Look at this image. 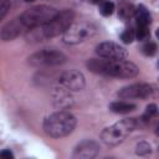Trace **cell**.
Here are the masks:
<instances>
[{
	"label": "cell",
	"mask_w": 159,
	"mask_h": 159,
	"mask_svg": "<svg viewBox=\"0 0 159 159\" xmlns=\"http://www.w3.org/2000/svg\"><path fill=\"white\" fill-rule=\"evenodd\" d=\"M73 17L75 14L71 10H65L61 12L58 11V14L51 21L27 30L26 40L29 42H40L63 34L65 30L73 22Z\"/></svg>",
	"instance_id": "obj_1"
},
{
	"label": "cell",
	"mask_w": 159,
	"mask_h": 159,
	"mask_svg": "<svg viewBox=\"0 0 159 159\" xmlns=\"http://www.w3.org/2000/svg\"><path fill=\"white\" fill-rule=\"evenodd\" d=\"M87 67L98 75L119 77V78H130L135 77L139 72V68L129 61L124 60H99L91 58L87 62Z\"/></svg>",
	"instance_id": "obj_2"
},
{
	"label": "cell",
	"mask_w": 159,
	"mask_h": 159,
	"mask_svg": "<svg viewBox=\"0 0 159 159\" xmlns=\"http://www.w3.org/2000/svg\"><path fill=\"white\" fill-rule=\"evenodd\" d=\"M76 124L77 120L73 114H71L67 111H60L45 119L43 130L50 137L61 138L68 135L75 129Z\"/></svg>",
	"instance_id": "obj_3"
},
{
	"label": "cell",
	"mask_w": 159,
	"mask_h": 159,
	"mask_svg": "<svg viewBox=\"0 0 159 159\" xmlns=\"http://www.w3.org/2000/svg\"><path fill=\"white\" fill-rule=\"evenodd\" d=\"M137 125H138V122L134 118L123 119L120 122H117L102 132L101 134L102 140L109 145H117L122 143L125 139V137L137 128Z\"/></svg>",
	"instance_id": "obj_4"
},
{
	"label": "cell",
	"mask_w": 159,
	"mask_h": 159,
	"mask_svg": "<svg viewBox=\"0 0 159 159\" xmlns=\"http://www.w3.org/2000/svg\"><path fill=\"white\" fill-rule=\"evenodd\" d=\"M57 14H58V11L55 7H51L47 5H39V6L27 9L19 17L24 22V25L27 27V30H30L35 26L43 25V24L51 21Z\"/></svg>",
	"instance_id": "obj_5"
},
{
	"label": "cell",
	"mask_w": 159,
	"mask_h": 159,
	"mask_svg": "<svg viewBox=\"0 0 159 159\" xmlns=\"http://www.w3.org/2000/svg\"><path fill=\"white\" fill-rule=\"evenodd\" d=\"M96 31H97V27L91 22H86V21L72 22L65 30L62 36H63V41L66 43L76 45V43L83 42L87 39L92 37L96 34Z\"/></svg>",
	"instance_id": "obj_6"
},
{
	"label": "cell",
	"mask_w": 159,
	"mask_h": 159,
	"mask_svg": "<svg viewBox=\"0 0 159 159\" xmlns=\"http://www.w3.org/2000/svg\"><path fill=\"white\" fill-rule=\"evenodd\" d=\"M66 61V56L60 51L43 50L34 53L29 57V62L32 66H57Z\"/></svg>",
	"instance_id": "obj_7"
},
{
	"label": "cell",
	"mask_w": 159,
	"mask_h": 159,
	"mask_svg": "<svg viewBox=\"0 0 159 159\" xmlns=\"http://www.w3.org/2000/svg\"><path fill=\"white\" fill-rule=\"evenodd\" d=\"M96 53L107 60H125L127 50L116 42H101L96 46Z\"/></svg>",
	"instance_id": "obj_8"
},
{
	"label": "cell",
	"mask_w": 159,
	"mask_h": 159,
	"mask_svg": "<svg viewBox=\"0 0 159 159\" xmlns=\"http://www.w3.org/2000/svg\"><path fill=\"white\" fill-rule=\"evenodd\" d=\"M153 87L148 83H134L122 88L118 92V96L123 99H132V98H148L153 94Z\"/></svg>",
	"instance_id": "obj_9"
},
{
	"label": "cell",
	"mask_w": 159,
	"mask_h": 159,
	"mask_svg": "<svg viewBox=\"0 0 159 159\" xmlns=\"http://www.w3.org/2000/svg\"><path fill=\"white\" fill-rule=\"evenodd\" d=\"M58 84L67 91H81L84 87V77L81 72L71 70L58 77Z\"/></svg>",
	"instance_id": "obj_10"
},
{
	"label": "cell",
	"mask_w": 159,
	"mask_h": 159,
	"mask_svg": "<svg viewBox=\"0 0 159 159\" xmlns=\"http://www.w3.org/2000/svg\"><path fill=\"white\" fill-rule=\"evenodd\" d=\"M26 31H27V27L24 25V22L21 21V19L20 17H16L12 21L7 22L2 27V30L0 32V37L4 41H10V40L16 39L17 36H20L21 34H24Z\"/></svg>",
	"instance_id": "obj_11"
},
{
	"label": "cell",
	"mask_w": 159,
	"mask_h": 159,
	"mask_svg": "<svg viewBox=\"0 0 159 159\" xmlns=\"http://www.w3.org/2000/svg\"><path fill=\"white\" fill-rule=\"evenodd\" d=\"M98 152H99V145L96 142H93V140H83L75 148L73 157L75 158L88 159V158L96 157L98 154Z\"/></svg>",
	"instance_id": "obj_12"
},
{
	"label": "cell",
	"mask_w": 159,
	"mask_h": 159,
	"mask_svg": "<svg viewBox=\"0 0 159 159\" xmlns=\"http://www.w3.org/2000/svg\"><path fill=\"white\" fill-rule=\"evenodd\" d=\"M53 102L57 107H60V109H66L72 104V98L70 96V91H67L66 88L61 87L56 88V91L53 92Z\"/></svg>",
	"instance_id": "obj_13"
},
{
	"label": "cell",
	"mask_w": 159,
	"mask_h": 159,
	"mask_svg": "<svg viewBox=\"0 0 159 159\" xmlns=\"http://www.w3.org/2000/svg\"><path fill=\"white\" fill-rule=\"evenodd\" d=\"M138 26H148L152 22V15L144 5H139L134 9V15Z\"/></svg>",
	"instance_id": "obj_14"
},
{
	"label": "cell",
	"mask_w": 159,
	"mask_h": 159,
	"mask_svg": "<svg viewBox=\"0 0 159 159\" xmlns=\"http://www.w3.org/2000/svg\"><path fill=\"white\" fill-rule=\"evenodd\" d=\"M135 108H137L135 104L125 102V101H117V102H113V103L109 104V109L112 112L119 113V114H125V113L133 112Z\"/></svg>",
	"instance_id": "obj_15"
},
{
	"label": "cell",
	"mask_w": 159,
	"mask_h": 159,
	"mask_svg": "<svg viewBox=\"0 0 159 159\" xmlns=\"http://www.w3.org/2000/svg\"><path fill=\"white\" fill-rule=\"evenodd\" d=\"M134 6L128 2V1H122L119 5V10H118V15L122 19H129L130 16L134 15Z\"/></svg>",
	"instance_id": "obj_16"
},
{
	"label": "cell",
	"mask_w": 159,
	"mask_h": 159,
	"mask_svg": "<svg viewBox=\"0 0 159 159\" xmlns=\"http://www.w3.org/2000/svg\"><path fill=\"white\" fill-rule=\"evenodd\" d=\"M134 37L138 41H144L150 37V31L148 26H137V30L134 31Z\"/></svg>",
	"instance_id": "obj_17"
},
{
	"label": "cell",
	"mask_w": 159,
	"mask_h": 159,
	"mask_svg": "<svg viewBox=\"0 0 159 159\" xmlns=\"http://www.w3.org/2000/svg\"><path fill=\"white\" fill-rule=\"evenodd\" d=\"M114 11V4L112 1H102L99 4V12L103 16H109Z\"/></svg>",
	"instance_id": "obj_18"
},
{
	"label": "cell",
	"mask_w": 159,
	"mask_h": 159,
	"mask_svg": "<svg viewBox=\"0 0 159 159\" xmlns=\"http://www.w3.org/2000/svg\"><path fill=\"white\" fill-rule=\"evenodd\" d=\"M134 30L133 29H125L122 34H120V40L124 43H132L134 40Z\"/></svg>",
	"instance_id": "obj_19"
},
{
	"label": "cell",
	"mask_w": 159,
	"mask_h": 159,
	"mask_svg": "<svg viewBox=\"0 0 159 159\" xmlns=\"http://www.w3.org/2000/svg\"><path fill=\"white\" fill-rule=\"evenodd\" d=\"M157 112H158V111H157V106H155V104H149V106H147L145 112H144L142 119H143L144 122H148L152 117H154V116L157 114Z\"/></svg>",
	"instance_id": "obj_20"
},
{
	"label": "cell",
	"mask_w": 159,
	"mask_h": 159,
	"mask_svg": "<svg viewBox=\"0 0 159 159\" xmlns=\"http://www.w3.org/2000/svg\"><path fill=\"white\" fill-rule=\"evenodd\" d=\"M142 51H143V53H144L145 56H153V55H155V52H157V45H155L154 42H152V41H148V42L143 46Z\"/></svg>",
	"instance_id": "obj_21"
},
{
	"label": "cell",
	"mask_w": 159,
	"mask_h": 159,
	"mask_svg": "<svg viewBox=\"0 0 159 159\" xmlns=\"http://www.w3.org/2000/svg\"><path fill=\"white\" fill-rule=\"evenodd\" d=\"M9 9H10V1L9 0H0V21L6 16Z\"/></svg>",
	"instance_id": "obj_22"
},
{
	"label": "cell",
	"mask_w": 159,
	"mask_h": 159,
	"mask_svg": "<svg viewBox=\"0 0 159 159\" xmlns=\"http://www.w3.org/2000/svg\"><path fill=\"white\" fill-rule=\"evenodd\" d=\"M148 153H150V145H149L148 143L142 142V143H139V144L137 145V154H139V155H145V154H148Z\"/></svg>",
	"instance_id": "obj_23"
},
{
	"label": "cell",
	"mask_w": 159,
	"mask_h": 159,
	"mask_svg": "<svg viewBox=\"0 0 159 159\" xmlns=\"http://www.w3.org/2000/svg\"><path fill=\"white\" fill-rule=\"evenodd\" d=\"M0 158H2V159H12L14 158V154L10 150L5 149V150L0 152Z\"/></svg>",
	"instance_id": "obj_24"
},
{
	"label": "cell",
	"mask_w": 159,
	"mask_h": 159,
	"mask_svg": "<svg viewBox=\"0 0 159 159\" xmlns=\"http://www.w3.org/2000/svg\"><path fill=\"white\" fill-rule=\"evenodd\" d=\"M88 2H91V4H101L103 0H87Z\"/></svg>",
	"instance_id": "obj_25"
},
{
	"label": "cell",
	"mask_w": 159,
	"mask_h": 159,
	"mask_svg": "<svg viewBox=\"0 0 159 159\" xmlns=\"http://www.w3.org/2000/svg\"><path fill=\"white\" fill-rule=\"evenodd\" d=\"M26 2H32V1H35V0H25Z\"/></svg>",
	"instance_id": "obj_26"
}]
</instances>
